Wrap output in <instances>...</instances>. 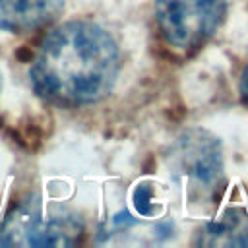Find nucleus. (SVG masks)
I'll return each mask as SVG.
<instances>
[{"label": "nucleus", "mask_w": 248, "mask_h": 248, "mask_svg": "<svg viewBox=\"0 0 248 248\" xmlns=\"http://www.w3.org/2000/svg\"><path fill=\"white\" fill-rule=\"evenodd\" d=\"M170 159L180 176L203 186L213 182L223 170L219 141L203 130L186 132L176 141Z\"/></svg>", "instance_id": "20e7f679"}, {"label": "nucleus", "mask_w": 248, "mask_h": 248, "mask_svg": "<svg viewBox=\"0 0 248 248\" xmlns=\"http://www.w3.org/2000/svg\"><path fill=\"white\" fill-rule=\"evenodd\" d=\"M227 16V0H155L157 27L167 45L178 50L202 46Z\"/></svg>", "instance_id": "7ed1b4c3"}, {"label": "nucleus", "mask_w": 248, "mask_h": 248, "mask_svg": "<svg viewBox=\"0 0 248 248\" xmlns=\"http://www.w3.org/2000/svg\"><path fill=\"white\" fill-rule=\"evenodd\" d=\"M151 200V190L147 188V184H140L134 190V205L141 215H151L155 213V205L149 203Z\"/></svg>", "instance_id": "0eeeda50"}, {"label": "nucleus", "mask_w": 248, "mask_h": 248, "mask_svg": "<svg viewBox=\"0 0 248 248\" xmlns=\"http://www.w3.org/2000/svg\"><path fill=\"white\" fill-rule=\"evenodd\" d=\"M120 72L112 35L85 19L54 27L41 43L29 76L35 91L60 105H91L107 97Z\"/></svg>", "instance_id": "f257e3e1"}, {"label": "nucleus", "mask_w": 248, "mask_h": 248, "mask_svg": "<svg viewBox=\"0 0 248 248\" xmlns=\"http://www.w3.org/2000/svg\"><path fill=\"white\" fill-rule=\"evenodd\" d=\"M66 0H0V29L27 33L54 21Z\"/></svg>", "instance_id": "39448f33"}, {"label": "nucleus", "mask_w": 248, "mask_h": 248, "mask_svg": "<svg viewBox=\"0 0 248 248\" xmlns=\"http://www.w3.org/2000/svg\"><path fill=\"white\" fill-rule=\"evenodd\" d=\"M200 244L207 246H248V211L231 207L200 231Z\"/></svg>", "instance_id": "423d86ee"}, {"label": "nucleus", "mask_w": 248, "mask_h": 248, "mask_svg": "<svg viewBox=\"0 0 248 248\" xmlns=\"http://www.w3.org/2000/svg\"><path fill=\"white\" fill-rule=\"evenodd\" d=\"M81 234L83 221L74 209L41 198L21 202L0 225L2 246H72Z\"/></svg>", "instance_id": "f03ea898"}, {"label": "nucleus", "mask_w": 248, "mask_h": 248, "mask_svg": "<svg viewBox=\"0 0 248 248\" xmlns=\"http://www.w3.org/2000/svg\"><path fill=\"white\" fill-rule=\"evenodd\" d=\"M240 97H242V101L248 105V64L244 66V70H242V74H240Z\"/></svg>", "instance_id": "6e6552de"}]
</instances>
